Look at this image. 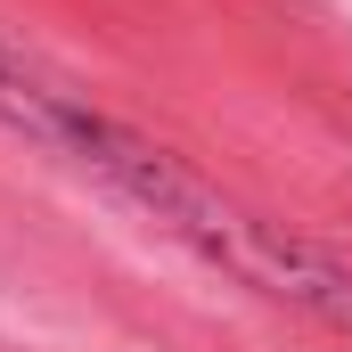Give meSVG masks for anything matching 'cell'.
<instances>
[]
</instances>
